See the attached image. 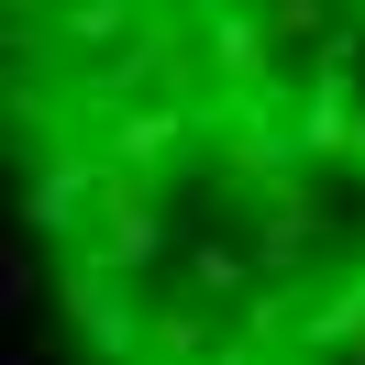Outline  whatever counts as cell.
<instances>
[{"instance_id":"1","label":"cell","mask_w":365,"mask_h":365,"mask_svg":"<svg viewBox=\"0 0 365 365\" xmlns=\"http://www.w3.org/2000/svg\"><path fill=\"white\" fill-rule=\"evenodd\" d=\"M0 144L78 365H365V0H0Z\"/></svg>"}]
</instances>
